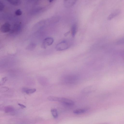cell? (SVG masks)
I'll use <instances>...</instances> for the list:
<instances>
[{
    "label": "cell",
    "mask_w": 124,
    "mask_h": 124,
    "mask_svg": "<svg viewBox=\"0 0 124 124\" xmlns=\"http://www.w3.org/2000/svg\"><path fill=\"white\" fill-rule=\"evenodd\" d=\"M7 80V78L6 77H5L2 78L0 81V85L4 84Z\"/></svg>",
    "instance_id": "5bb4252c"
},
{
    "label": "cell",
    "mask_w": 124,
    "mask_h": 124,
    "mask_svg": "<svg viewBox=\"0 0 124 124\" xmlns=\"http://www.w3.org/2000/svg\"><path fill=\"white\" fill-rule=\"evenodd\" d=\"M36 91L35 89H28L25 93L27 94H29L32 93H34Z\"/></svg>",
    "instance_id": "7c38bea8"
},
{
    "label": "cell",
    "mask_w": 124,
    "mask_h": 124,
    "mask_svg": "<svg viewBox=\"0 0 124 124\" xmlns=\"http://www.w3.org/2000/svg\"><path fill=\"white\" fill-rule=\"evenodd\" d=\"M8 1L11 4L15 5H19L21 3V1L18 0H9Z\"/></svg>",
    "instance_id": "9c48e42d"
},
{
    "label": "cell",
    "mask_w": 124,
    "mask_h": 124,
    "mask_svg": "<svg viewBox=\"0 0 124 124\" xmlns=\"http://www.w3.org/2000/svg\"><path fill=\"white\" fill-rule=\"evenodd\" d=\"M117 11H116L112 13L108 17V20H110L115 16L118 14Z\"/></svg>",
    "instance_id": "4fadbf2b"
},
{
    "label": "cell",
    "mask_w": 124,
    "mask_h": 124,
    "mask_svg": "<svg viewBox=\"0 0 124 124\" xmlns=\"http://www.w3.org/2000/svg\"><path fill=\"white\" fill-rule=\"evenodd\" d=\"M51 113L54 118H56L58 117V113L57 110L55 108L52 109L51 110Z\"/></svg>",
    "instance_id": "30bf717a"
},
{
    "label": "cell",
    "mask_w": 124,
    "mask_h": 124,
    "mask_svg": "<svg viewBox=\"0 0 124 124\" xmlns=\"http://www.w3.org/2000/svg\"><path fill=\"white\" fill-rule=\"evenodd\" d=\"M10 24L6 22L1 26L0 28V30L2 32L6 33L10 31Z\"/></svg>",
    "instance_id": "277c9868"
},
{
    "label": "cell",
    "mask_w": 124,
    "mask_h": 124,
    "mask_svg": "<svg viewBox=\"0 0 124 124\" xmlns=\"http://www.w3.org/2000/svg\"><path fill=\"white\" fill-rule=\"evenodd\" d=\"M107 124V123H104V124Z\"/></svg>",
    "instance_id": "ffe728a7"
},
{
    "label": "cell",
    "mask_w": 124,
    "mask_h": 124,
    "mask_svg": "<svg viewBox=\"0 0 124 124\" xmlns=\"http://www.w3.org/2000/svg\"><path fill=\"white\" fill-rule=\"evenodd\" d=\"M77 30V25L76 24H73L71 28V34L72 37L75 36Z\"/></svg>",
    "instance_id": "ba28073f"
},
{
    "label": "cell",
    "mask_w": 124,
    "mask_h": 124,
    "mask_svg": "<svg viewBox=\"0 0 124 124\" xmlns=\"http://www.w3.org/2000/svg\"><path fill=\"white\" fill-rule=\"evenodd\" d=\"M18 105H19L21 107L23 108H25L26 107L24 105L20 103H18Z\"/></svg>",
    "instance_id": "ac0fdd59"
},
{
    "label": "cell",
    "mask_w": 124,
    "mask_h": 124,
    "mask_svg": "<svg viewBox=\"0 0 124 124\" xmlns=\"http://www.w3.org/2000/svg\"><path fill=\"white\" fill-rule=\"evenodd\" d=\"M13 110V109L12 108V107H6V108H5V111L6 112H8L11 111L12 110Z\"/></svg>",
    "instance_id": "2e32d148"
},
{
    "label": "cell",
    "mask_w": 124,
    "mask_h": 124,
    "mask_svg": "<svg viewBox=\"0 0 124 124\" xmlns=\"http://www.w3.org/2000/svg\"><path fill=\"white\" fill-rule=\"evenodd\" d=\"M4 6L3 3L0 1V12L3 9Z\"/></svg>",
    "instance_id": "e0dca14e"
},
{
    "label": "cell",
    "mask_w": 124,
    "mask_h": 124,
    "mask_svg": "<svg viewBox=\"0 0 124 124\" xmlns=\"http://www.w3.org/2000/svg\"><path fill=\"white\" fill-rule=\"evenodd\" d=\"M28 89V88H23L22 91L23 92L25 93L26 91L27 90V89Z\"/></svg>",
    "instance_id": "d6986e66"
},
{
    "label": "cell",
    "mask_w": 124,
    "mask_h": 124,
    "mask_svg": "<svg viewBox=\"0 0 124 124\" xmlns=\"http://www.w3.org/2000/svg\"><path fill=\"white\" fill-rule=\"evenodd\" d=\"M94 87L93 86H88L83 89L82 92L84 93H91L94 90Z\"/></svg>",
    "instance_id": "8992f818"
},
{
    "label": "cell",
    "mask_w": 124,
    "mask_h": 124,
    "mask_svg": "<svg viewBox=\"0 0 124 124\" xmlns=\"http://www.w3.org/2000/svg\"><path fill=\"white\" fill-rule=\"evenodd\" d=\"M15 14L17 16H20L22 14V11L19 9L17 10L15 12Z\"/></svg>",
    "instance_id": "9a60e30c"
},
{
    "label": "cell",
    "mask_w": 124,
    "mask_h": 124,
    "mask_svg": "<svg viewBox=\"0 0 124 124\" xmlns=\"http://www.w3.org/2000/svg\"><path fill=\"white\" fill-rule=\"evenodd\" d=\"M69 46L67 42L66 41H63L57 44L55 48L57 50L61 51L67 49Z\"/></svg>",
    "instance_id": "6da1fadb"
},
{
    "label": "cell",
    "mask_w": 124,
    "mask_h": 124,
    "mask_svg": "<svg viewBox=\"0 0 124 124\" xmlns=\"http://www.w3.org/2000/svg\"><path fill=\"white\" fill-rule=\"evenodd\" d=\"M88 110L87 108H83L74 110L73 113L76 114H80L84 113L86 112Z\"/></svg>",
    "instance_id": "5b68a950"
},
{
    "label": "cell",
    "mask_w": 124,
    "mask_h": 124,
    "mask_svg": "<svg viewBox=\"0 0 124 124\" xmlns=\"http://www.w3.org/2000/svg\"><path fill=\"white\" fill-rule=\"evenodd\" d=\"M36 46V44L35 43H32L29 44L27 46V49L28 50L32 51L33 50Z\"/></svg>",
    "instance_id": "8fae6325"
},
{
    "label": "cell",
    "mask_w": 124,
    "mask_h": 124,
    "mask_svg": "<svg viewBox=\"0 0 124 124\" xmlns=\"http://www.w3.org/2000/svg\"><path fill=\"white\" fill-rule=\"evenodd\" d=\"M75 3V0H66L64 2V4L67 7H69L73 6Z\"/></svg>",
    "instance_id": "52a82bcc"
},
{
    "label": "cell",
    "mask_w": 124,
    "mask_h": 124,
    "mask_svg": "<svg viewBox=\"0 0 124 124\" xmlns=\"http://www.w3.org/2000/svg\"><path fill=\"white\" fill-rule=\"evenodd\" d=\"M57 101L68 106H72L74 104V102L72 100L63 97H58Z\"/></svg>",
    "instance_id": "7a4b0ae2"
},
{
    "label": "cell",
    "mask_w": 124,
    "mask_h": 124,
    "mask_svg": "<svg viewBox=\"0 0 124 124\" xmlns=\"http://www.w3.org/2000/svg\"><path fill=\"white\" fill-rule=\"evenodd\" d=\"M53 39L51 37H48L45 38L41 44V47L43 49H46L48 46L51 45L54 42Z\"/></svg>",
    "instance_id": "3957f363"
}]
</instances>
